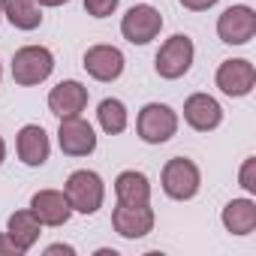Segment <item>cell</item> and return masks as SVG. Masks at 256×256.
Instances as JSON below:
<instances>
[{
	"label": "cell",
	"instance_id": "4fadbf2b",
	"mask_svg": "<svg viewBox=\"0 0 256 256\" xmlns=\"http://www.w3.org/2000/svg\"><path fill=\"white\" fill-rule=\"evenodd\" d=\"M84 106H88V88L76 78L54 84L52 94H48V108L58 118H76V114L84 112Z\"/></svg>",
	"mask_w": 256,
	"mask_h": 256
},
{
	"label": "cell",
	"instance_id": "ba28073f",
	"mask_svg": "<svg viewBox=\"0 0 256 256\" xmlns=\"http://www.w3.org/2000/svg\"><path fill=\"white\" fill-rule=\"evenodd\" d=\"M160 28H163V18L154 6H133L120 18V34L133 46H148L151 40H157Z\"/></svg>",
	"mask_w": 256,
	"mask_h": 256
},
{
	"label": "cell",
	"instance_id": "d4e9b609",
	"mask_svg": "<svg viewBox=\"0 0 256 256\" xmlns=\"http://www.w3.org/2000/svg\"><path fill=\"white\" fill-rule=\"evenodd\" d=\"M46 253H48V256H54V253H66V256H72V253H76V250H72V247H70V244H52V247H48V250H46Z\"/></svg>",
	"mask_w": 256,
	"mask_h": 256
},
{
	"label": "cell",
	"instance_id": "7c38bea8",
	"mask_svg": "<svg viewBox=\"0 0 256 256\" xmlns=\"http://www.w3.org/2000/svg\"><path fill=\"white\" fill-rule=\"evenodd\" d=\"M84 70L96 82H114L124 72V54L114 46H90L84 52Z\"/></svg>",
	"mask_w": 256,
	"mask_h": 256
},
{
	"label": "cell",
	"instance_id": "4316f807",
	"mask_svg": "<svg viewBox=\"0 0 256 256\" xmlns=\"http://www.w3.org/2000/svg\"><path fill=\"white\" fill-rule=\"evenodd\" d=\"M4 157H6V142H4V136H0V163H4Z\"/></svg>",
	"mask_w": 256,
	"mask_h": 256
},
{
	"label": "cell",
	"instance_id": "e0dca14e",
	"mask_svg": "<svg viewBox=\"0 0 256 256\" xmlns=\"http://www.w3.org/2000/svg\"><path fill=\"white\" fill-rule=\"evenodd\" d=\"M114 196H118V202H126V205L151 202V181H148V175H142L136 169L120 172L114 178Z\"/></svg>",
	"mask_w": 256,
	"mask_h": 256
},
{
	"label": "cell",
	"instance_id": "484cf974",
	"mask_svg": "<svg viewBox=\"0 0 256 256\" xmlns=\"http://www.w3.org/2000/svg\"><path fill=\"white\" fill-rule=\"evenodd\" d=\"M40 6H64V4H70V0H36Z\"/></svg>",
	"mask_w": 256,
	"mask_h": 256
},
{
	"label": "cell",
	"instance_id": "7a4b0ae2",
	"mask_svg": "<svg viewBox=\"0 0 256 256\" xmlns=\"http://www.w3.org/2000/svg\"><path fill=\"white\" fill-rule=\"evenodd\" d=\"M54 70V54L46 46H24L12 54V78L22 88H34L46 82Z\"/></svg>",
	"mask_w": 256,
	"mask_h": 256
},
{
	"label": "cell",
	"instance_id": "5bb4252c",
	"mask_svg": "<svg viewBox=\"0 0 256 256\" xmlns=\"http://www.w3.org/2000/svg\"><path fill=\"white\" fill-rule=\"evenodd\" d=\"M30 211L36 214V220L42 226H64L70 220V214H72V208H70V202H66V196L60 190H40V193H34Z\"/></svg>",
	"mask_w": 256,
	"mask_h": 256
},
{
	"label": "cell",
	"instance_id": "ac0fdd59",
	"mask_svg": "<svg viewBox=\"0 0 256 256\" xmlns=\"http://www.w3.org/2000/svg\"><path fill=\"white\" fill-rule=\"evenodd\" d=\"M223 226L232 235H250L256 229V202L253 199H232V202H226Z\"/></svg>",
	"mask_w": 256,
	"mask_h": 256
},
{
	"label": "cell",
	"instance_id": "52a82bcc",
	"mask_svg": "<svg viewBox=\"0 0 256 256\" xmlns=\"http://www.w3.org/2000/svg\"><path fill=\"white\" fill-rule=\"evenodd\" d=\"M112 226L120 238H145L151 229H154V208L145 202V205H126V202H118V208L112 211Z\"/></svg>",
	"mask_w": 256,
	"mask_h": 256
},
{
	"label": "cell",
	"instance_id": "6da1fadb",
	"mask_svg": "<svg viewBox=\"0 0 256 256\" xmlns=\"http://www.w3.org/2000/svg\"><path fill=\"white\" fill-rule=\"evenodd\" d=\"M64 196L70 202L72 211L78 214H96L102 208V199H106V187H102V178L90 169H78L66 178V187H64Z\"/></svg>",
	"mask_w": 256,
	"mask_h": 256
},
{
	"label": "cell",
	"instance_id": "3957f363",
	"mask_svg": "<svg viewBox=\"0 0 256 256\" xmlns=\"http://www.w3.org/2000/svg\"><path fill=\"white\" fill-rule=\"evenodd\" d=\"M163 193L175 202H187L199 193L202 187V175H199V166L187 157H172L166 166H163Z\"/></svg>",
	"mask_w": 256,
	"mask_h": 256
},
{
	"label": "cell",
	"instance_id": "83f0119b",
	"mask_svg": "<svg viewBox=\"0 0 256 256\" xmlns=\"http://www.w3.org/2000/svg\"><path fill=\"white\" fill-rule=\"evenodd\" d=\"M0 16H4V10H0Z\"/></svg>",
	"mask_w": 256,
	"mask_h": 256
},
{
	"label": "cell",
	"instance_id": "d6986e66",
	"mask_svg": "<svg viewBox=\"0 0 256 256\" xmlns=\"http://www.w3.org/2000/svg\"><path fill=\"white\" fill-rule=\"evenodd\" d=\"M0 10L18 30H36L42 24V12L36 0H0Z\"/></svg>",
	"mask_w": 256,
	"mask_h": 256
},
{
	"label": "cell",
	"instance_id": "44dd1931",
	"mask_svg": "<svg viewBox=\"0 0 256 256\" xmlns=\"http://www.w3.org/2000/svg\"><path fill=\"white\" fill-rule=\"evenodd\" d=\"M118 4H120V0H84V10L94 18H106V16H112L118 10Z\"/></svg>",
	"mask_w": 256,
	"mask_h": 256
},
{
	"label": "cell",
	"instance_id": "9c48e42d",
	"mask_svg": "<svg viewBox=\"0 0 256 256\" xmlns=\"http://www.w3.org/2000/svg\"><path fill=\"white\" fill-rule=\"evenodd\" d=\"M217 36L226 46H244L256 36V12L250 6H229L217 18Z\"/></svg>",
	"mask_w": 256,
	"mask_h": 256
},
{
	"label": "cell",
	"instance_id": "2e32d148",
	"mask_svg": "<svg viewBox=\"0 0 256 256\" xmlns=\"http://www.w3.org/2000/svg\"><path fill=\"white\" fill-rule=\"evenodd\" d=\"M40 235H42V223L36 220L34 211H16L6 223V238L16 244L18 253H28L40 241Z\"/></svg>",
	"mask_w": 256,
	"mask_h": 256
},
{
	"label": "cell",
	"instance_id": "8fae6325",
	"mask_svg": "<svg viewBox=\"0 0 256 256\" xmlns=\"http://www.w3.org/2000/svg\"><path fill=\"white\" fill-rule=\"evenodd\" d=\"M184 120L193 126V130H199V133H211V130H217L220 120H223V108H220V102L214 96L193 94L184 102Z\"/></svg>",
	"mask_w": 256,
	"mask_h": 256
},
{
	"label": "cell",
	"instance_id": "277c9868",
	"mask_svg": "<svg viewBox=\"0 0 256 256\" xmlns=\"http://www.w3.org/2000/svg\"><path fill=\"white\" fill-rule=\"evenodd\" d=\"M136 130H139L142 142H148V145H163V142H169V139L178 133V114H175V108L166 106V102H148V106L139 112Z\"/></svg>",
	"mask_w": 256,
	"mask_h": 256
},
{
	"label": "cell",
	"instance_id": "cb8c5ba5",
	"mask_svg": "<svg viewBox=\"0 0 256 256\" xmlns=\"http://www.w3.org/2000/svg\"><path fill=\"white\" fill-rule=\"evenodd\" d=\"M6 253H18V250H16V244L6 235H0V256H6Z\"/></svg>",
	"mask_w": 256,
	"mask_h": 256
},
{
	"label": "cell",
	"instance_id": "7402d4cb",
	"mask_svg": "<svg viewBox=\"0 0 256 256\" xmlns=\"http://www.w3.org/2000/svg\"><path fill=\"white\" fill-rule=\"evenodd\" d=\"M241 187L247 193H256V157H247L241 166Z\"/></svg>",
	"mask_w": 256,
	"mask_h": 256
},
{
	"label": "cell",
	"instance_id": "30bf717a",
	"mask_svg": "<svg viewBox=\"0 0 256 256\" xmlns=\"http://www.w3.org/2000/svg\"><path fill=\"white\" fill-rule=\"evenodd\" d=\"M256 84V70L250 60L244 58H229L217 66V88L226 94V96H247Z\"/></svg>",
	"mask_w": 256,
	"mask_h": 256
},
{
	"label": "cell",
	"instance_id": "ffe728a7",
	"mask_svg": "<svg viewBox=\"0 0 256 256\" xmlns=\"http://www.w3.org/2000/svg\"><path fill=\"white\" fill-rule=\"evenodd\" d=\"M96 118H100V126L108 136H118L126 130V106L120 100H102L96 108Z\"/></svg>",
	"mask_w": 256,
	"mask_h": 256
},
{
	"label": "cell",
	"instance_id": "5b68a950",
	"mask_svg": "<svg viewBox=\"0 0 256 256\" xmlns=\"http://www.w3.org/2000/svg\"><path fill=\"white\" fill-rule=\"evenodd\" d=\"M193 54H196L193 40L184 36V34H175L172 40H166V42L160 46V52H157V58H154V66H157L160 78L175 82V78L187 76V70L193 66Z\"/></svg>",
	"mask_w": 256,
	"mask_h": 256
},
{
	"label": "cell",
	"instance_id": "8992f818",
	"mask_svg": "<svg viewBox=\"0 0 256 256\" xmlns=\"http://www.w3.org/2000/svg\"><path fill=\"white\" fill-rule=\"evenodd\" d=\"M58 145L66 157H88L96 148V136H94V126L88 120L76 118H60L58 126Z\"/></svg>",
	"mask_w": 256,
	"mask_h": 256
},
{
	"label": "cell",
	"instance_id": "9a60e30c",
	"mask_svg": "<svg viewBox=\"0 0 256 256\" xmlns=\"http://www.w3.org/2000/svg\"><path fill=\"white\" fill-rule=\"evenodd\" d=\"M16 148H18V157H22V163H24V166H42V163L48 160V154H52L48 136H46L42 126H36V124L22 126Z\"/></svg>",
	"mask_w": 256,
	"mask_h": 256
},
{
	"label": "cell",
	"instance_id": "603a6c76",
	"mask_svg": "<svg viewBox=\"0 0 256 256\" xmlns=\"http://www.w3.org/2000/svg\"><path fill=\"white\" fill-rule=\"evenodd\" d=\"M217 4V0H181V6L184 10H193V12H205Z\"/></svg>",
	"mask_w": 256,
	"mask_h": 256
}]
</instances>
